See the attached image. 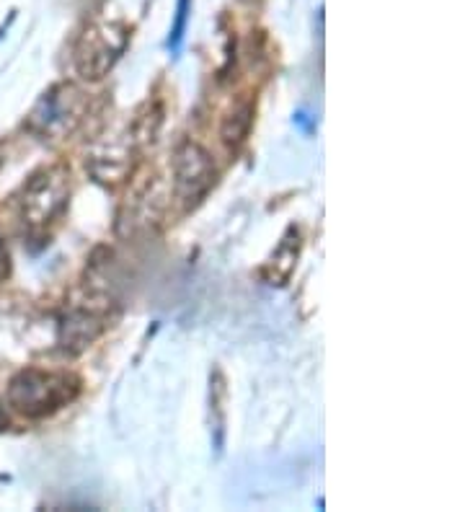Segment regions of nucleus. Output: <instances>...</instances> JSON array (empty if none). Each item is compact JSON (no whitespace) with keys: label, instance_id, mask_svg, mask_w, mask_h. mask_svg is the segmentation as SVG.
I'll return each mask as SVG.
<instances>
[{"label":"nucleus","instance_id":"obj_1","mask_svg":"<svg viewBox=\"0 0 465 512\" xmlns=\"http://www.w3.org/2000/svg\"><path fill=\"white\" fill-rule=\"evenodd\" d=\"M81 391V381L68 373L26 368L16 373L8 383V404L29 419H42L60 412L62 406Z\"/></svg>","mask_w":465,"mask_h":512},{"label":"nucleus","instance_id":"obj_2","mask_svg":"<svg viewBox=\"0 0 465 512\" xmlns=\"http://www.w3.org/2000/svg\"><path fill=\"white\" fill-rule=\"evenodd\" d=\"M86 114V96L70 83L52 86L37 107L31 109L26 127L42 140H62L73 135L75 127L83 122Z\"/></svg>","mask_w":465,"mask_h":512},{"label":"nucleus","instance_id":"obj_3","mask_svg":"<svg viewBox=\"0 0 465 512\" xmlns=\"http://www.w3.org/2000/svg\"><path fill=\"white\" fill-rule=\"evenodd\" d=\"M70 197V171L52 166L31 176L21 194V215L29 225H47L65 210Z\"/></svg>","mask_w":465,"mask_h":512},{"label":"nucleus","instance_id":"obj_4","mask_svg":"<svg viewBox=\"0 0 465 512\" xmlns=\"http://www.w3.org/2000/svg\"><path fill=\"white\" fill-rule=\"evenodd\" d=\"M127 47L122 26H91L75 44V70L83 81L96 83L109 75Z\"/></svg>","mask_w":465,"mask_h":512},{"label":"nucleus","instance_id":"obj_5","mask_svg":"<svg viewBox=\"0 0 465 512\" xmlns=\"http://www.w3.org/2000/svg\"><path fill=\"white\" fill-rule=\"evenodd\" d=\"M215 184V161L199 143L179 145L174 156V192L186 207H194L197 202L205 200Z\"/></svg>","mask_w":465,"mask_h":512},{"label":"nucleus","instance_id":"obj_6","mask_svg":"<svg viewBox=\"0 0 465 512\" xmlns=\"http://www.w3.org/2000/svg\"><path fill=\"white\" fill-rule=\"evenodd\" d=\"M104 331V313L93 311V308H70V311L60 319L57 342H60L62 352H68V355H81V352H86Z\"/></svg>","mask_w":465,"mask_h":512},{"label":"nucleus","instance_id":"obj_7","mask_svg":"<svg viewBox=\"0 0 465 512\" xmlns=\"http://www.w3.org/2000/svg\"><path fill=\"white\" fill-rule=\"evenodd\" d=\"M300 249H303V238H300L298 228L290 225L285 236L279 238V244L274 246L272 256L261 267V280L272 285V288H285L287 282L292 280V275H295Z\"/></svg>","mask_w":465,"mask_h":512},{"label":"nucleus","instance_id":"obj_8","mask_svg":"<svg viewBox=\"0 0 465 512\" xmlns=\"http://www.w3.org/2000/svg\"><path fill=\"white\" fill-rule=\"evenodd\" d=\"M163 213V200L158 194V182H145L135 189V194L130 197L127 207L122 213V223L130 225V231L140 228V225H150L153 220L161 218Z\"/></svg>","mask_w":465,"mask_h":512},{"label":"nucleus","instance_id":"obj_9","mask_svg":"<svg viewBox=\"0 0 465 512\" xmlns=\"http://www.w3.org/2000/svg\"><path fill=\"white\" fill-rule=\"evenodd\" d=\"M254 114L256 107L251 99H238L233 107L225 112L223 125H220V138L228 148H238V145L246 143L248 132H251V125H254Z\"/></svg>","mask_w":465,"mask_h":512},{"label":"nucleus","instance_id":"obj_10","mask_svg":"<svg viewBox=\"0 0 465 512\" xmlns=\"http://www.w3.org/2000/svg\"><path fill=\"white\" fill-rule=\"evenodd\" d=\"M189 8H192V0H179V11H176V24L171 29V39H168V47L174 55H179L181 42H184L186 34V19H189Z\"/></svg>","mask_w":465,"mask_h":512},{"label":"nucleus","instance_id":"obj_11","mask_svg":"<svg viewBox=\"0 0 465 512\" xmlns=\"http://www.w3.org/2000/svg\"><path fill=\"white\" fill-rule=\"evenodd\" d=\"M11 275V254H8L6 244H0V282L8 280Z\"/></svg>","mask_w":465,"mask_h":512},{"label":"nucleus","instance_id":"obj_12","mask_svg":"<svg viewBox=\"0 0 465 512\" xmlns=\"http://www.w3.org/2000/svg\"><path fill=\"white\" fill-rule=\"evenodd\" d=\"M8 427V417H6V412H3V406H0V432L6 430Z\"/></svg>","mask_w":465,"mask_h":512}]
</instances>
